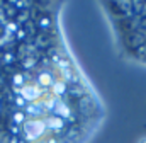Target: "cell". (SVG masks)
<instances>
[{
    "label": "cell",
    "instance_id": "cell-1",
    "mask_svg": "<svg viewBox=\"0 0 146 143\" xmlns=\"http://www.w3.org/2000/svg\"><path fill=\"white\" fill-rule=\"evenodd\" d=\"M138 143H146V136H145V138H141V140H139Z\"/></svg>",
    "mask_w": 146,
    "mask_h": 143
}]
</instances>
